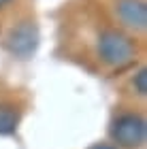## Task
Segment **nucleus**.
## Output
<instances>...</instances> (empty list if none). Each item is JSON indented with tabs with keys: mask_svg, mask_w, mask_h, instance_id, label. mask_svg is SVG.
Returning a JSON list of instances; mask_svg holds the SVG:
<instances>
[{
	"mask_svg": "<svg viewBox=\"0 0 147 149\" xmlns=\"http://www.w3.org/2000/svg\"><path fill=\"white\" fill-rule=\"evenodd\" d=\"M100 56L111 66H126L134 56V47L117 32H105L100 36Z\"/></svg>",
	"mask_w": 147,
	"mask_h": 149,
	"instance_id": "1",
	"label": "nucleus"
},
{
	"mask_svg": "<svg viewBox=\"0 0 147 149\" xmlns=\"http://www.w3.org/2000/svg\"><path fill=\"white\" fill-rule=\"evenodd\" d=\"M113 136H115L117 143L128 145V147L141 145L145 139V121L137 115H124L115 121Z\"/></svg>",
	"mask_w": 147,
	"mask_h": 149,
	"instance_id": "2",
	"label": "nucleus"
},
{
	"mask_svg": "<svg viewBox=\"0 0 147 149\" xmlns=\"http://www.w3.org/2000/svg\"><path fill=\"white\" fill-rule=\"evenodd\" d=\"M117 15L128 28L143 30L147 15H145V4L141 0H119L117 2Z\"/></svg>",
	"mask_w": 147,
	"mask_h": 149,
	"instance_id": "3",
	"label": "nucleus"
},
{
	"mask_svg": "<svg viewBox=\"0 0 147 149\" xmlns=\"http://www.w3.org/2000/svg\"><path fill=\"white\" fill-rule=\"evenodd\" d=\"M34 43H36V34H34V28H32L30 24L17 28L11 34V47H13L15 53H19V56L30 53L32 49H34Z\"/></svg>",
	"mask_w": 147,
	"mask_h": 149,
	"instance_id": "4",
	"label": "nucleus"
},
{
	"mask_svg": "<svg viewBox=\"0 0 147 149\" xmlns=\"http://www.w3.org/2000/svg\"><path fill=\"white\" fill-rule=\"evenodd\" d=\"M17 124V113L9 107H0V132H11Z\"/></svg>",
	"mask_w": 147,
	"mask_h": 149,
	"instance_id": "5",
	"label": "nucleus"
},
{
	"mask_svg": "<svg viewBox=\"0 0 147 149\" xmlns=\"http://www.w3.org/2000/svg\"><path fill=\"white\" fill-rule=\"evenodd\" d=\"M139 94H145V70H141L139 72Z\"/></svg>",
	"mask_w": 147,
	"mask_h": 149,
	"instance_id": "6",
	"label": "nucleus"
},
{
	"mask_svg": "<svg viewBox=\"0 0 147 149\" xmlns=\"http://www.w3.org/2000/svg\"><path fill=\"white\" fill-rule=\"evenodd\" d=\"M92 149H115V147H113V145H94V147H92Z\"/></svg>",
	"mask_w": 147,
	"mask_h": 149,
	"instance_id": "7",
	"label": "nucleus"
},
{
	"mask_svg": "<svg viewBox=\"0 0 147 149\" xmlns=\"http://www.w3.org/2000/svg\"><path fill=\"white\" fill-rule=\"evenodd\" d=\"M4 2H9V0H0V6H2V4H4Z\"/></svg>",
	"mask_w": 147,
	"mask_h": 149,
	"instance_id": "8",
	"label": "nucleus"
}]
</instances>
